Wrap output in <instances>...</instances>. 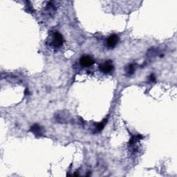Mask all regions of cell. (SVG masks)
<instances>
[{"mask_svg":"<svg viewBox=\"0 0 177 177\" xmlns=\"http://www.w3.org/2000/svg\"><path fill=\"white\" fill-rule=\"evenodd\" d=\"M134 71H135V66L134 65H132V64H131V65H129L128 66H127V73H128L129 75H132L134 73Z\"/></svg>","mask_w":177,"mask_h":177,"instance_id":"obj_6","label":"cell"},{"mask_svg":"<svg viewBox=\"0 0 177 177\" xmlns=\"http://www.w3.org/2000/svg\"><path fill=\"white\" fill-rule=\"evenodd\" d=\"M64 43V38L62 35L58 32H55L53 37V40L51 41V45L55 49H59L62 46Z\"/></svg>","mask_w":177,"mask_h":177,"instance_id":"obj_1","label":"cell"},{"mask_svg":"<svg viewBox=\"0 0 177 177\" xmlns=\"http://www.w3.org/2000/svg\"><path fill=\"white\" fill-rule=\"evenodd\" d=\"M80 64L84 67H89L95 64V60L89 55H83L80 59Z\"/></svg>","mask_w":177,"mask_h":177,"instance_id":"obj_2","label":"cell"},{"mask_svg":"<svg viewBox=\"0 0 177 177\" xmlns=\"http://www.w3.org/2000/svg\"><path fill=\"white\" fill-rule=\"evenodd\" d=\"M149 80H151L152 82H155V80H156V78H155V76L154 74H151L150 76H149Z\"/></svg>","mask_w":177,"mask_h":177,"instance_id":"obj_8","label":"cell"},{"mask_svg":"<svg viewBox=\"0 0 177 177\" xmlns=\"http://www.w3.org/2000/svg\"><path fill=\"white\" fill-rule=\"evenodd\" d=\"M30 131H31L33 134L37 136H41L43 134L42 128L38 124H34L30 128Z\"/></svg>","mask_w":177,"mask_h":177,"instance_id":"obj_5","label":"cell"},{"mask_svg":"<svg viewBox=\"0 0 177 177\" xmlns=\"http://www.w3.org/2000/svg\"><path fill=\"white\" fill-rule=\"evenodd\" d=\"M119 41V37L117 35H112L107 38V46L110 49H113L116 46Z\"/></svg>","mask_w":177,"mask_h":177,"instance_id":"obj_4","label":"cell"},{"mask_svg":"<svg viewBox=\"0 0 177 177\" xmlns=\"http://www.w3.org/2000/svg\"><path fill=\"white\" fill-rule=\"evenodd\" d=\"M104 123H97L96 124V128L98 131H102V129H104Z\"/></svg>","mask_w":177,"mask_h":177,"instance_id":"obj_7","label":"cell"},{"mask_svg":"<svg viewBox=\"0 0 177 177\" xmlns=\"http://www.w3.org/2000/svg\"><path fill=\"white\" fill-rule=\"evenodd\" d=\"M99 69L100 71L102 72V73H109L113 70V65L110 60H108L107 62H105L101 64L100 65H99Z\"/></svg>","mask_w":177,"mask_h":177,"instance_id":"obj_3","label":"cell"}]
</instances>
